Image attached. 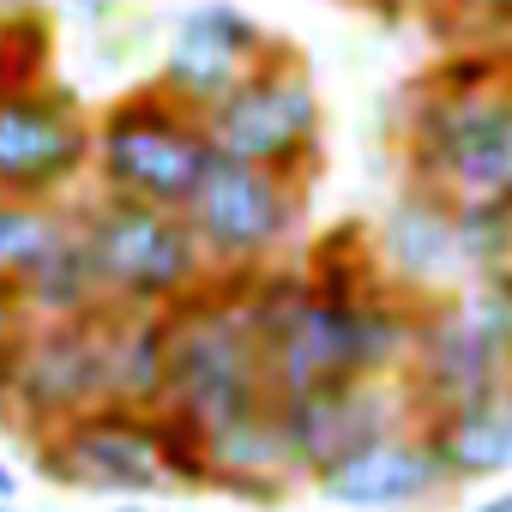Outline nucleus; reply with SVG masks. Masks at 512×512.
I'll return each instance as SVG.
<instances>
[{
  "mask_svg": "<svg viewBox=\"0 0 512 512\" xmlns=\"http://www.w3.org/2000/svg\"><path fill=\"white\" fill-rule=\"evenodd\" d=\"M241 314L260 344V374L272 398H296L326 380H362L392 374L410 362L416 314L410 290L374 284L362 296H326L314 290L308 266H260L241 272Z\"/></svg>",
  "mask_w": 512,
  "mask_h": 512,
  "instance_id": "1",
  "label": "nucleus"
},
{
  "mask_svg": "<svg viewBox=\"0 0 512 512\" xmlns=\"http://www.w3.org/2000/svg\"><path fill=\"white\" fill-rule=\"evenodd\" d=\"M404 169L446 205H512V55L464 49L410 91Z\"/></svg>",
  "mask_w": 512,
  "mask_h": 512,
  "instance_id": "2",
  "label": "nucleus"
},
{
  "mask_svg": "<svg viewBox=\"0 0 512 512\" xmlns=\"http://www.w3.org/2000/svg\"><path fill=\"white\" fill-rule=\"evenodd\" d=\"M217 157L260 163L314 187L326 163V103L308 79V61L278 37L211 109H199Z\"/></svg>",
  "mask_w": 512,
  "mask_h": 512,
  "instance_id": "3",
  "label": "nucleus"
},
{
  "mask_svg": "<svg viewBox=\"0 0 512 512\" xmlns=\"http://www.w3.org/2000/svg\"><path fill=\"white\" fill-rule=\"evenodd\" d=\"M73 229L109 308H175L211 278L187 217L169 205L97 187V199L73 205Z\"/></svg>",
  "mask_w": 512,
  "mask_h": 512,
  "instance_id": "4",
  "label": "nucleus"
},
{
  "mask_svg": "<svg viewBox=\"0 0 512 512\" xmlns=\"http://www.w3.org/2000/svg\"><path fill=\"white\" fill-rule=\"evenodd\" d=\"M260 344L241 314V272H211L193 296L169 308V380L163 404L193 416L199 428L266 404Z\"/></svg>",
  "mask_w": 512,
  "mask_h": 512,
  "instance_id": "5",
  "label": "nucleus"
},
{
  "mask_svg": "<svg viewBox=\"0 0 512 512\" xmlns=\"http://www.w3.org/2000/svg\"><path fill=\"white\" fill-rule=\"evenodd\" d=\"M211 157L217 151L205 139L199 109L169 97L157 79H139L97 109L91 175L103 193H127V199H151V205L181 211Z\"/></svg>",
  "mask_w": 512,
  "mask_h": 512,
  "instance_id": "6",
  "label": "nucleus"
},
{
  "mask_svg": "<svg viewBox=\"0 0 512 512\" xmlns=\"http://www.w3.org/2000/svg\"><path fill=\"white\" fill-rule=\"evenodd\" d=\"M181 217H187V229H193L211 272H260L302 235L308 181L260 169V163L211 157L205 175L193 181Z\"/></svg>",
  "mask_w": 512,
  "mask_h": 512,
  "instance_id": "7",
  "label": "nucleus"
},
{
  "mask_svg": "<svg viewBox=\"0 0 512 512\" xmlns=\"http://www.w3.org/2000/svg\"><path fill=\"white\" fill-rule=\"evenodd\" d=\"M97 109L67 79L0 85V199L19 205H67L79 181H91Z\"/></svg>",
  "mask_w": 512,
  "mask_h": 512,
  "instance_id": "8",
  "label": "nucleus"
},
{
  "mask_svg": "<svg viewBox=\"0 0 512 512\" xmlns=\"http://www.w3.org/2000/svg\"><path fill=\"white\" fill-rule=\"evenodd\" d=\"M103 350H109V302L73 320H25V332L0 350V404L43 440L61 422L103 404Z\"/></svg>",
  "mask_w": 512,
  "mask_h": 512,
  "instance_id": "9",
  "label": "nucleus"
},
{
  "mask_svg": "<svg viewBox=\"0 0 512 512\" xmlns=\"http://www.w3.org/2000/svg\"><path fill=\"white\" fill-rule=\"evenodd\" d=\"M416 398L422 410L512 392V308L482 284L416 314Z\"/></svg>",
  "mask_w": 512,
  "mask_h": 512,
  "instance_id": "10",
  "label": "nucleus"
},
{
  "mask_svg": "<svg viewBox=\"0 0 512 512\" xmlns=\"http://www.w3.org/2000/svg\"><path fill=\"white\" fill-rule=\"evenodd\" d=\"M37 464L61 488H85V494L139 500V494L169 488L163 458H157V422L151 410H127V404H91L85 416L61 422L37 446Z\"/></svg>",
  "mask_w": 512,
  "mask_h": 512,
  "instance_id": "11",
  "label": "nucleus"
},
{
  "mask_svg": "<svg viewBox=\"0 0 512 512\" xmlns=\"http://www.w3.org/2000/svg\"><path fill=\"white\" fill-rule=\"evenodd\" d=\"M290 464L296 470H326L338 452L386 434V428H410V416L422 410L416 386H392V374H362V380H326L308 386L296 398H272Z\"/></svg>",
  "mask_w": 512,
  "mask_h": 512,
  "instance_id": "12",
  "label": "nucleus"
},
{
  "mask_svg": "<svg viewBox=\"0 0 512 512\" xmlns=\"http://www.w3.org/2000/svg\"><path fill=\"white\" fill-rule=\"evenodd\" d=\"M272 43H278V31H266L247 7H235V0H199V7H187L175 19L151 79L169 97H181L187 109H211Z\"/></svg>",
  "mask_w": 512,
  "mask_h": 512,
  "instance_id": "13",
  "label": "nucleus"
},
{
  "mask_svg": "<svg viewBox=\"0 0 512 512\" xmlns=\"http://www.w3.org/2000/svg\"><path fill=\"white\" fill-rule=\"evenodd\" d=\"M314 482L344 512H398V506L428 500L446 482V470L428 452L422 428H386V434L338 452L326 470H314Z\"/></svg>",
  "mask_w": 512,
  "mask_h": 512,
  "instance_id": "14",
  "label": "nucleus"
},
{
  "mask_svg": "<svg viewBox=\"0 0 512 512\" xmlns=\"http://www.w3.org/2000/svg\"><path fill=\"white\" fill-rule=\"evenodd\" d=\"M368 241H374L380 272H386L398 290H410V296L440 290V284H452V278L464 272L458 217H452V205H446L434 187H422V181H404V193L386 205V217L368 229Z\"/></svg>",
  "mask_w": 512,
  "mask_h": 512,
  "instance_id": "15",
  "label": "nucleus"
},
{
  "mask_svg": "<svg viewBox=\"0 0 512 512\" xmlns=\"http://www.w3.org/2000/svg\"><path fill=\"white\" fill-rule=\"evenodd\" d=\"M205 464H211V488L272 500L278 482L296 470L272 398H266V404H253V410H241V416L211 422V428H205Z\"/></svg>",
  "mask_w": 512,
  "mask_h": 512,
  "instance_id": "16",
  "label": "nucleus"
},
{
  "mask_svg": "<svg viewBox=\"0 0 512 512\" xmlns=\"http://www.w3.org/2000/svg\"><path fill=\"white\" fill-rule=\"evenodd\" d=\"M422 440H428V452L440 458L446 482L500 476V470L512 464V392H494V398H470V404L428 410Z\"/></svg>",
  "mask_w": 512,
  "mask_h": 512,
  "instance_id": "17",
  "label": "nucleus"
},
{
  "mask_svg": "<svg viewBox=\"0 0 512 512\" xmlns=\"http://www.w3.org/2000/svg\"><path fill=\"white\" fill-rule=\"evenodd\" d=\"M163 380H169V308H109L103 404L163 410Z\"/></svg>",
  "mask_w": 512,
  "mask_h": 512,
  "instance_id": "18",
  "label": "nucleus"
},
{
  "mask_svg": "<svg viewBox=\"0 0 512 512\" xmlns=\"http://www.w3.org/2000/svg\"><path fill=\"white\" fill-rule=\"evenodd\" d=\"M13 290H19V302H25L31 320H73V314L103 308V290H97V272L85 260V241L73 229V211H67L61 235L13 278Z\"/></svg>",
  "mask_w": 512,
  "mask_h": 512,
  "instance_id": "19",
  "label": "nucleus"
},
{
  "mask_svg": "<svg viewBox=\"0 0 512 512\" xmlns=\"http://www.w3.org/2000/svg\"><path fill=\"white\" fill-rule=\"evenodd\" d=\"M55 73V19L43 0H7L0 13V85H31Z\"/></svg>",
  "mask_w": 512,
  "mask_h": 512,
  "instance_id": "20",
  "label": "nucleus"
},
{
  "mask_svg": "<svg viewBox=\"0 0 512 512\" xmlns=\"http://www.w3.org/2000/svg\"><path fill=\"white\" fill-rule=\"evenodd\" d=\"M67 205H19V199H0V278H19L37 253L61 235Z\"/></svg>",
  "mask_w": 512,
  "mask_h": 512,
  "instance_id": "21",
  "label": "nucleus"
},
{
  "mask_svg": "<svg viewBox=\"0 0 512 512\" xmlns=\"http://www.w3.org/2000/svg\"><path fill=\"white\" fill-rule=\"evenodd\" d=\"M452 217H458L464 272L488 278L512 260V205H452Z\"/></svg>",
  "mask_w": 512,
  "mask_h": 512,
  "instance_id": "22",
  "label": "nucleus"
},
{
  "mask_svg": "<svg viewBox=\"0 0 512 512\" xmlns=\"http://www.w3.org/2000/svg\"><path fill=\"white\" fill-rule=\"evenodd\" d=\"M157 422V458H163V476L181 482V488H211V464H205V428L181 410H151Z\"/></svg>",
  "mask_w": 512,
  "mask_h": 512,
  "instance_id": "23",
  "label": "nucleus"
},
{
  "mask_svg": "<svg viewBox=\"0 0 512 512\" xmlns=\"http://www.w3.org/2000/svg\"><path fill=\"white\" fill-rule=\"evenodd\" d=\"M440 7H446L452 25H464V31L482 37V43L512 37V0H440Z\"/></svg>",
  "mask_w": 512,
  "mask_h": 512,
  "instance_id": "24",
  "label": "nucleus"
},
{
  "mask_svg": "<svg viewBox=\"0 0 512 512\" xmlns=\"http://www.w3.org/2000/svg\"><path fill=\"white\" fill-rule=\"evenodd\" d=\"M61 7H67L85 31H97V37H103V31H115V19L133 7V0H61Z\"/></svg>",
  "mask_w": 512,
  "mask_h": 512,
  "instance_id": "25",
  "label": "nucleus"
},
{
  "mask_svg": "<svg viewBox=\"0 0 512 512\" xmlns=\"http://www.w3.org/2000/svg\"><path fill=\"white\" fill-rule=\"evenodd\" d=\"M25 320H31V314H25V302H19V290H13L7 278H0V350H7V344H13V338L25 332Z\"/></svg>",
  "mask_w": 512,
  "mask_h": 512,
  "instance_id": "26",
  "label": "nucleus"
},
{
  "mask_svg": "<svg viewBox=\"0 0 512 512\" xmlns=\"http://www.w3.org/2000/svg\"><path fill=\"white\" fill-rule=\"evenodd\" d=\"M476 512H512V488H500V494H488V500H476Z\"/></svg>",
  "mask_w": 512,
  "mask_h": 512,
  "instance_id": "27",
  "label": "nucleus"
},
{
  "mask_svg": "<svg viewBox=\"0 0 512 512\" xmlns=\"http://www.w3.org/2000/svg\"><path fill=\"white\" fill-rule=\"evenodd\" d=\"M13 494H19V482H13V470H7V464H0V500H13Z\"/></svg>",
  "mask_w": 512,
  "mask_h": 512,
  "instance_id": "28",
  "label": "nucleus"
},
{
  "mask_svg": "<svg viewBox=\"0 0 512 512\" xmlns=\"http://www.w3.org/2000/svg\"><path fill=\"white\" fill-rule=\"evenodd\" d=\"M109 512H157V506H145V500H127V506H109Z\"/></svg>",
  "mask_w": 512,
  "mask_h": 512,
  "instance_id": "29",
  "label": "nucleus"
},
{
  "mask_svg": "<svg viewBox=\"0 0 512 512\" xmlns=\"http://www.w3.org/2000/svg\"><path fill=\"white\" fill-rule=\"evenodd\" d=\"M368 7H380V13H398V7H404V0H368Z\"/></svg>",
  "mask_w": 512,
  "mask_h": 512,
  "instance_id": "30",
  "label": "nucleus"
},
{
  "mask_svg": "<svg viewBox=\"0 0 512 512\" xmlns=\"http://www.w3.org/2000/svg\"><path fill=\"white\" fill-rule=\"evenodd\" d=\"M0 512H19V506H13V500H0Z\"/></svg>",
  "mask_w": 512,
  "mask_h": 512,
  "instance_id": "31",
  "label": "nucleus"
},
{
  "mask_svg": "<svg viewBox=\"0 0 512 512\" xmlns=\"http://www.w3.org/2000/svg\"><path fill=\"white\" fill-rule=\"evenodd\" d=\"M0 13H7V0H0Z\"/></svg>",
  "mask_w": 512,
  "mask_h": 512,
  "instance_id": "32",
  "label": "nucleus"
},
{
  "mask_svg": "<svg viewBox=\"0 0 512 512\" xmlns=\"http://www.w3.org/2000/svg\"><path fill=\"white\" fill-rule=\"evenodd\" d=\"M338 512H344V506H338Z\"/></svg>",
  "mask_w": 512,
  "mask_h": 512,
  "instance_id": "33",
  "label": "nucleus"
}]
</instances>
